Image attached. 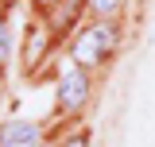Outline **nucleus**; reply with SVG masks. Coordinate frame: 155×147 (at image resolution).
I'll list each match as a JSON object with an SVG mask.
<instances>
[{
    "instance_id": "nucleus-4",
    "label": "nucleus",
    "mask_w": 155,
    "mask_h": 147,
    "mask_svg": "<svg viewBox=\"0 0 155 147\" xmlns=\"http://www.w3.org/2000/svg\"><path fill=\"white\" fill-rule=\"evenodd\" d=\"M89 4H93V12H97V16H109V12H113L120 0H89Z\"/></svg>"
},
{
    "instance_id": "nucleus-1",
    "label": "nucleus",
    "mask_w": 155,
    "mask_h": 147,
    "mask_svg": "<svg viewBox=\"0 0 155 147\" xmlns=\"http://www.w3.org/2000/svg\"><path fill=\"white\" fill-rule=\"evenodd\" d=\"M113 47H116V27L97 23V27H89V31H81V35L74 39L70 58H74V66H93V62H101Z\"/></svg>"
},
{
    "instance_id": "nucleus-7",
    "label": "nucleus",
    "mask_w": 155,
    "mask_h": 147,
    "mask_svg": "<svg viewBox=\"0 0 155 147\" xmlns=\"http://www.w3.org/2000/svg\"><path fill=\"white\" fill-rule=\"evenodd\" d=\"M43 4H51V0H43Z\"/></svg>"
},
{
    "instance_id": "nucleus-6",
    "label": "nucleus",
    "mask_w": 155,
    "mask_h": 147,
    "mask_svg": "<svg viewBox=\"0 0 155 147\" xmlns=\"http://www.w3.org/2000/svg\"><path fill=\"white\" fill-rule=\"evenodd\" d=\"M62 147H89V139H85V136H70Z\"/></svg>"
},
{
    "instance_id": "nucleus-5",
    "label": "nucleus",
    "mask_w": 155,
    "mask_h": 147,
    "mask_svg": "<svg viewBox=\"0 0 155 147\" xmlns=\"http://www.w3.org/2000/svg\"><path fill=\"white\" fill-rule=\"evenodd\" d=\"M8 47H12V43H8V23L0 19V62L8 58Z\"/></svg>"
},
{
    "instance_id": "nucleus-2",
    "label": "nucleus",
    "mask_w": 155,
    "mask_h": 147,
    "mask_svg": "<svg viewBox=\"0 0 155 147\" xmlns=\"http://www.w3.org/2000/svg\"><path fill=\"white\" fill-rule=\"evenodd\" d=\"M89 97V77L81 74V66H70L58 77V109L62 112H78Z\"/></svg>"
},
{
    "instance_id": "nucleus-3",
    "label": "nucleus",
    "mask_w": 155,
    "mask_h": 147,
    "mask_svg": "<svg viewBox=\"0 0 155 147\" xmlns=\"http://www.w3.org/2000/svg\"><path fill=\"white\" fill-rule=\"evenodd\" d=\"M0 147H43V132L31 120H8L0 128Z\"/></svg>"
}]
</instances>
